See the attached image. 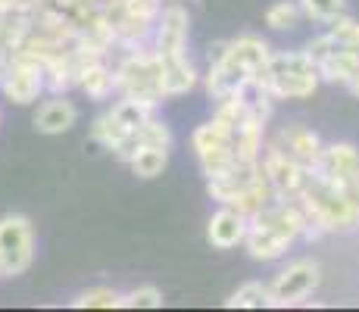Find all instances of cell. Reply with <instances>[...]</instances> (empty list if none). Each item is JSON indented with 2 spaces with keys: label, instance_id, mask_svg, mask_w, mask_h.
I'll list each match as a JSON object with an SVG mask.
<instances>
[{
  "label": "cell",
  "instance_id": "52a82bcc",
  "mask_svg": "<svg viewBox=\"0 0 359 312\" xmlns=\"http://www.w3.org/2000/svg\"><path fill=\"white\" fill-rule=\"evenodd\" d=\"M259 169H262V175L269 178V184H272L275 197H281V200H297V194H300V187H303V178H306V172H309V169H300L294 159H287L275 147H269L266 154L259 156Z\"/></svg>",
  "mask_w": 359,
  "mask_h": 312
},
{
  "label": "cell",
  "instance_id": "ffe728a7",
  "mask_svg": "<svg viewBox=\"0 0 359 312\" xmlns=\"http://www.w3.org/2000/svg\"><path fill=\"white\" fill-rule=\"evenodd\" d=\"M109 116L119 125H126V128H137V125H144L154 116V107H147V103H141V100H131V97H122V100L109 109Z\"/></svg>",
  "mask_w": 359,
  "mask_h": 312
},
{
  "label": "cell",
  "instance_id": "8992f818",
  "mask_svg": "<svg viewBox=\"0 0 359 312\" xmlns=\"http://www.w3.org/2000/svg\"><path fill=\"white\" fill-rule=\"evenodd\" d=\"M0 91L10 103H34L41 94L47 91L44 88V69L38 66L34 60L25 57H10V66H6L4 79H0Z\"/></svg>",
  "mask_w": 359,
  "mask_h": 312
},
{
  "label": "cell",
  "instance_id": "4fadbf2b",
  "mask_svg": "<svg viewBox=\"0 0 359 312\" xmlns=\"http://www.w3.org/2000/svg\"><path fill=\"white\" fill-rule=\"evenodd\" d=\"M75 88L85 91L91 100H107V97L116 91V75H113V69L103 62V57H85L79 66Z\"/></svg>",
  "mask_w": 359,
  "mask_h": 312
},
{
  "label": "cell",
  "instance_id": "d4e9b609",
  "mask_svg": "<svg viewBox=\"0 0 359 312\" xmlns=\"http://www.w3.org/2000/svg\"><path fill=\"white\" fill-rule=\"evenodd\" d=\"M297 4L309 19H319V22H328L331 16L344 13V0H297Z\"/></svg>",
  "mask_w": 359,
  "mask_h": 312
},
{
  "label": "cell",
  "instance_id": "e0dca14e",
  "mask_svg": "<svg viewBox=\"0 0 359 312\" xmlns=\"http://www.w3.org/2000/svg\"><path fill=\"white\" fill-rule=\"evenodd\" d=\"M316 69H319V79L334 81V85H347L359 72V53H353L350 47H337V50L322 60Z\"/></svg>",
  "mask_w": 359,
  "mask_h": 312
},
{
  "label": "cell",
  "instance_id": "9c48e42d",
  "mask_svg": "<svg viewBox=\"0 0 359 312\" xmlns=\"http://www.w3.org/2000/svg\"><path fill=\"white\" fill-rule=\"evenodd\" d=\"M156 44L154 50L160 57H172V53H184L188 47V29H191V19L184 6H169V10H160L156 16Z\"/></svg>",
  "mask_w": 359,
  "mask_h": 312
},
{
  "label": "cell",
  "instance_id": "d6986e66",
  "mask_svg": "<svg viewBox=\"0 0 359 312\" xmlns=\"http://www.w3.org/2000/svg\"><path fill=\"white\" fill-rule=\"evenodd\" d=\"M75 309H122V294L113 287H91L81 290L72 300Z\"/></svg>",
  "mask_w": 359,
  "mask_h": 312
},
{
  "label": "cell",
  "instance_id": "6da1fadb",
  "mask_svg": "<svg viewBox=\"0 0 359 312\" xmlns=\"http://www.w3.org/2000/svg\"><path fill=\"white\" fill-rule=\"evenodd\" d=\"M309 228H306V216H303L300 203L297 200L275 197L269 206H262L259 212H253L247 219L244 244H247V253L257 262H275Z\"/></svg>",
  "mask_w": 359,
  "mask_h": 312
},
{
  "label": "cell",
  "instance_id": "f1b7e54d",
  "mask_svg": "<svg viewBox=\"0 0 359 312\" xmlns=\"http://www.w3.org/2000/svg\"><path fill=\"white\" fill-rule=\"evenodd\" d=\"M172 4H175V0H172Z\"/></svg>",
  "mask_w": 359,
  "mask_h": 312
},
{
  "label": "cell",
  "instance_id": "2e32d148",
  "mask_svg": "<svg viewBox=\"0 0 359 312\" xmlns=\"http://www.w3.org/2000/svg\"><path fill=\"white\" fill-rule=\"evenodd\" d=\"M225 53H229L231 60H238L241 66L250 69V75H257V72H262V66H266L272 47H269L262 38H257V34H241V38L229 41V50Z\"/></svg>",
  "mask_w": 359,
  "mask_h": 312
},
{
  "label": "cell",
  "instance_id": "ba28073f",
  "mask_svg": "<svg viewBox=\"0 0 359 312\" xmlns=\"http://www.w3.org/2000/svg\"><path fill=\"white\" fill-rule=\"evenodd\" d=\"M272 147L281 150L287 159H294L300 169L313 172L316 165H319V156H322V147H325V144H322V137L316 135L313 128H306V125H287V128L278 131Z\"/></svg>",
  "mask_w": 359,
  "mask_h": 312
},
{
  "label": "cell",
  "instance_id": "4316f807",
  "mask_svg": "<svg viewBox=\"0 0 359 312\" xmlns=\"http://www.w3.org/2000/svg\"><path fill=\"white\" fill-rule=\"evenodd\" d=\"M225 50H229V41H219V44H212V47H210V66H212V62L222 60V57H225Z\"/></svg>",
  "mask_w": 359,
  "mask_h": 312
},
{
  "label": "cell",
  "instance_id": "9a60e30c",
  "mask_svg": "<svg viewBox=\"0 0 359 312\" xmlns=\"http://www.w3.org/2000/svg\"><path fill=\"white\" fill-rule=\"evenodd\" d=\"M160 57V53H156ZM163 62V94L175 97L184 94L197 85V69L194 62L188 60V53H172V57H160Z\"/></svg>",
  "mask_w": 359,
  "mask_h": 312
},
{
  "label": "cell",
  "instance_id": "277c9868",
  "mask_svg": "<svg viewBox=\"0 0 359 312\" xmlns=\"http://www.w3.org/2000/svg\"><path fill=\"white\" fill-rule=\"evenodd\" d=\"M34 262V228L19 212L0 216V278L25 275Z\"/></svg>",
  "mask_w": 359,
  "mask_h": 312
},
{
  "label": "cell",
  "instance_id": "30bf717a",
  "mask_svg": "<svg viewBox=\"0 0 359 312\" xmlns=\"http://www.w3.org/2000/svg\"><path fill=\"white\" fill-rule=\"evenodd\" d=\"M313 172L331 184L359 182V150L353 144H331V147H322L319 165H316Z\"/></svg>",
  "mask_w": 359,
  "mask_h": 312
},
{
  "label": "cell",
  "instance_id": "3957f363",
  "mask_svg": "<svg viewBox=\"0 0 359 312\" xmlns=\"http://www.w3.org/2000/svg\"><path fill=\"white\" fill-rule=\"evenodd\" d=\"M113 75H116V91H122V97L141 100L154 109L165 97L163 94V62L156 57V50L135 47V50L113 69Z\"/></svg>",
  "mask_w": 359,
  "mask_h": 312
},
{
  "label": "cell",
  "instance_id": "ac0fdd59",
  "mask_svg": "<svg viewBox=\"0 0 359 312\" xmlns=\"http://www.w3.org/2000/svg\"><path fill=\"white\" fill-rule=\"evenodd\" d=\"M165 163H169V150H163V147H141L135 156L128 159V165L135 169L137 178H156V175H163Z\"/></svg>",
  "mask_w": 359,
  "mask_h": 312
},
{
  "label": "cell",
  "instance_id": "5b68a950",
  "mask_svg": "<svg viewBox=\"0 0 359 312\" xmlns=\"http://www.w3.org/2000/svg\"><path fill=\"white\" fill-rule=\"evenodd\" d=\"M319 287V266L313 259H297L275 275L269 287V306H294Z\"/></svg>",
  "mask_w": 359,
  "mask_h": 312
},
{
  "label": "cell",
  "instance_id": "5bb4252c",
  "mask_svg": "<svg viewBox=\"0 0 359 312\" xmlns=\"http://www.w3.org/2000/svg\"><path fill=\"white\" fill-rule=\"evenodd\" d=\"M244 234H247V216L238 210H231V206H222V210L210 219V228H206L210 244L219 247V250L244 244Z\"/></svg>",
  "mask_w": 359,
  "mask_h": 312
},
{
  "label": "cell",
  "instance_id": "603a6c76",
  "mask_svg": "<svg viewBox=\"0 0 359 312\" xmlns=\"http://www.w3.org/2000/svg\"><path fill=\"white\" fill-rule=\"evenodd\" d=\"M126 131H128L126 125H119L109 113H103V116H97V119H94V125H91V141L109 150L122 135H126Z\"/></svg>",
  "mask_w": 359,
  "mask_h": 312
},
{
  "label": "cell",
  "instance_id": "7c38bea8",
  "mask_svg": "<svg viewBox=\"0 0 359 312\" xmlns=\"http://www.w3.org/2000/svg\"><path fill=\"white\" fill-rule=\"evenodd\" d=\"M247 79H250V69L241 66L238 60H231L229 53H225L222 60L210 66V75H206V94H210L212 100H222V97H229V94H238V88L244 85Z\"/></svg>",
  "mask_w": 359,
  "mask_h": 312
},
{
  "label": "cell",
  "instance_id": "83f0119b",
  "mask_svg": "<svg viewBox=\"0 0 359 312\" xmlns=\"http://www.w3.org/2000/svg\"><path fill=\"white\" fill-rule=\"evenodd\" d=\"M347 88H350V91H353V94L359 97V72H356V75H353V79H350V81H347Z\"/></svg>",
  "mask_w": 359,
  "mask_h": 312
},
{
  "label": "cell",
  "instance_id": "484cf974",
  "mask_svg": "<svg viewBox=\"0 0 359 312\" xmlns=\"http://www.w3.org/2000/svg\"><path fill=\"white\" fill-rule=\"evenodd\" d=\"M337 47H341V44H337V41H334V38H331V34L325 32V34H322V38H313V41H309V44H306V50H303V53H306V57L313 60V66H319V62L325 60V57H331V53H334Z\"/></svg>",
  "mask_w": 359,
  "mask_h": 312
},
{
  "label": "cell",
  "instance_id": "44dd1931",
  "mask_svg": "<svg viewBox=\"0 0 359 312\" xmlns=\"http://www.w3.org/2000/svg\"><path fill=\"white\" fill-rule=\"evenodd\" d=\"M225 306L229 309H262V306H269V287L259 281H250L234 290L229 300H225Z\"/></svg>",
  "mask_w": 359,
  "mask_h": 312
},
{
  "label": "cell",
  "instance_id": "8fae6325",
  "mask_svg": "<svg viewBox=\"0 0 359 312\" xmlns=\"http://www.w3.org/2000/svg\"><path fill=\"white\" fill-rule=\"evenodd\" d=\"M79 119V109H75L72 100H66L63 94H53L50 100H44L38 109H34V128L41 135H63L69 131Z\"/></svg>",
  "mask_w": 359,
  "mask_h": 312
},
{
  "label": "cell",
  "instance_id": "7a4b0ae2",
  "mask_svg": "<svg viewBox=\"0 0 359 312\" xmlns=\"http://www.w3.org/2000/svg\"><path fill=\"white\" fill-rule=\"evenodd\" d=\"M253 79L266 88L272 100H303L319 88V69L303 50H287V53H269L262 72Z\"/></svg>",
  "mask_w": 359,
  "mask_h": 312
},
{
  "label": "cell",
  "instance_id": "7402d4cb",
  "mask_svg": "<svg viewBox=\"0 0 359 312\" xmlns=\"http://www.w3.org/2000/svg\"><path fill=\"white\" fill-rule=\"evenodd\" d=\"M297 22H300V4L297 0H281V4L269 6V13H266V25L275 32H287Z\"/></svg>",
  "mask_w": 359,
  "mask_h": 312
},
{
  "label": "cell",
  "instance_id": "cb8c5ba5",
  "mask_svg": "<svg viewBox=\"0 0 359 312\" xmlns=\"http://www.w3.org/2000/svg\"><path fill=\"white\" fill-rule=\"evenodd\" d=\"M163 306V294L154 284H144V287H135L131 294H122V309H156Z\"/></svg>",
  "mask_w": 359,
  "mask_h": 312
}]
</instances>
